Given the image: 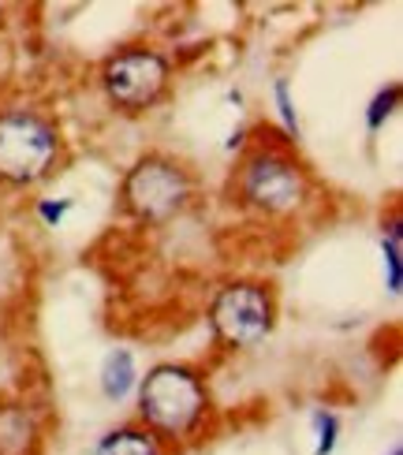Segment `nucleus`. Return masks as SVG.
Segmentation results:
<instances>
[{
  "instance_id": "obj_1",
  "label": "nucleus",
  "mask_w": 403,
  "mask_h": 455,
  "mask_svg": "<svg viewBox=\"0 0 403 455\" xmlns=\"http://www.w3.org/2000/svg\"><path fill=\"white\" fill-rule=\"evenodd\" d=\"M206 411H209V392L190 366L161 363L139 385V419L142 429L153 433L157 441L195 437L206 422Z\"/></svg>"
},
{
  "instance_id": "obj_2",
  "label": "nucleus",
  "mask_w": 403,
  "mask_h": 455,
  "mask_svg": "<svg viewBox=\"0 0 403 455\" xmlns=\"http://www.w3.org/2000/svg\"><path fill=\"white\" fill-rule=\"evenodd\" d=\"M60 161V131L34 108L0 112V180L12 187L42 183Z\"/></svg>"
},
{
  "instance_id": "obj_3",
  "label": "nucleus",
  "mask_w": 403,
  "mask_h": 455,
  "mask_svg": "<svg viewBox=\"0 0 403 455\" xmlns=\"http://www.w3.org/2000/svg\"><path fill=\"white\" fill-rule=\"evenodd\" d=\"M310 195V183L295 157H287L284 149L265 146L254 149L239 168V198L243 205L265 213V217H287Z\"/></svg>"
},
{
  "instance_id": "obj_4",
  "label": "nucleus",
  "mask_w": 403,
  "mask_h": 455,
  "mask_svg": "<svg viewBox=\"0 0 403 455\" xmlns=\"http://www.w3.org/2000/svg\"><path fill=\"white\" fill-rule=\"evenodd\" d=\"M120 198H124V210L134 220L165 224L190 202V176L183 172V164H176L172 157L146 154L127 168Z\"/></svg>"
},
{
  "instance_id": "obj_5",
  "label": "nucleus",
  "mask_w": 403,
  "mask_h": 455,
  "mask_svg": "<svg viewBox=\"0 0 403 455\" xmlns=\"http://www.w3.org/2000/svg\"><path fill=\"white\" fill-rule=\"evenodd\" d=\"M277 302L273 291L258 280H232L214 295L209 307V329H214L217 344L224 347H254L273 332Z\"/></svg>"
},
{
  "instance_id": "obj_6",
  "label": "nucleus",
  "mask_w": 403,
  "mask_h": 455,
  "mask_svg": "<svg viewBox=\"0 0 403 455\" xmlns=\"http://www.w3.org/2000/svg\"><path fill=\"white\" fill-rule=\"evenodd\" d=\"M168 86V60L161 52L131 45L112 52L101 68V90L120 112H146L161 101Z\"/></svg>"
},
{
  "instance_id": "obj_7",
  "label": "nucleus",
  "mask_w": 403,
  "mask_h": 455,
  "mask_svg": "<svg viewBox=\"0 0 403 455\" xmlns=\"http://www.w3.org/2000/svg\"><path fill=\"white\" fill-rule=\"evenodd\" d=\"M98 381H101L105 400L124 403L127 395H131V388L139 385V366H134V355H131V351H124V347L109 351V355H105V363H101Z\"/></svg>"
},
{
  "instance_id": "obj_8",
  "label": "nucleus",
  "mask_w": 403,
  "mask_h": 455,
  "mask_svg": "<svg viewBox=\"0 0 403 455\" xmlns=\"http://www.w3.org/2000/svg\"><path fill=\"white\" fill-rule=\"evenodd\" d=\"M93 455H165V448L142 426H124V429H109L93 444Z\"/></svg>"
},
{
  "instance_id": "obj_9",
  "label": "nucleus",
  "mask_w": 403,
  "mask_h": 455,
  "mask_svg": "<svg viewBox=\"0 0 403 455\" xmlns=\"http://www.w3.org/2000/svg\"><path fill=\"white\" fill-rule=\"evenodd\" d=\"M34 437L37 426L27 407H0V455H27Z\"/></svg>"
},
{
  "instance_id": "obj_10",
  "label": "nucleus",
  "mask_w": 403,
  "mask_h": 455,
  "mask_svg": "<svg viewBox=\"0 0 403 455\" xmlns=\"http://www.w3.org/2000/svg\"><path fill=\"white\" fill-rule=\"evenodd\" d=\"M381 258H385L389 291L399 295V288H403V228H399V217H392L385 224V235H381Z\"/></svg>"
},
{
  "instance_id": "obj_11",
  "label": "nucleus",
  "mask_w": 403,
  "mask_h": 455,
  "mask_svg": "<svg viewBox=\"0 0 403 455\" xmlns=\"http://www.w3.org/2000/svg\"><path fill=\"white\" fill-rule=\"evenodd\" d=\"M273 98H277V116H280V124H284V139H287V142H299L302 127H299V112H295L292 86H287V79H277V83H273Z\"/></svg>"
},
{
  "instance_id": "obj_12",
  "label": "nucleus",
  "mask_w": 403,
  "mask_h": 455,
  "mask_svg": "<svg viewBox=\"0 0 403 455\" xmlns=\"http://www.w3.org/2000/svg\"><path fill=\"white\" fill-rule=\"evenodd\" d=\"M310 426H314V437H318L314 455H333V451H336V437H340V419H336L333 411L318 407V411L310 414Z\"/></svg>"
},
{
  "instance_id": "obj_13",
  "label": "nucleus",
  "mask_w": 403,
  "mask_h": 455,
  "mask_svg": "<svg viewBox=\"0 0 403 455\" xmlns=\"http://www.w3.org/2000/svg\"><path fill=\"white\" fill-rule=\"evenodd\" d=\"M396 105H399V83H389L385 90H377V98L370 101V108H367V127H370V131H381V127H385V120L396 112Z\"/></svg>"
},
{
  "instance_id": "obj_14",
  "label": "nucleus",
  "mask_w": 403,
  "mask_h": 455,
  "mask_svg": "<svg viewBox=\"0 0 403 455\" xmlns=\"http://www.w3.org/2000/svg\"><path fill=\"white\" fill-rule=\"evenodd\" d=\"M68 210H71V198H60V202L42 198V202H37V217H42L49 228H60V220L68 217Z\"/></svg>"
},
{
  "instance_id": "obj_15",
  "label": "nucleus",
  "mask_w": 403,
  "mask_h": 455,
  "mask_svg": "<svg viewBox=\"0 0 403 455\" xmlns=\"http://www.w3.org/2000/svg\"><path fill=\"white\" fill-rule=\"evenodd\" d=\"M389 455H403V451H399V448H392V451H389Z\"/></svg>"
}]
</instances>
